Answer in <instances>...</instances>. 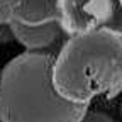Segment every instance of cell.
<instances>
[{"label": "cell", "mask_w": 122, "mask_h": 122, "mask_svg": "<svg viewBox=\"0 0 122 122\" xmlns=\"http://www.w3.org/2000/svg\"><path fill=\"white\" fill-rule=\"evenodd\" d=\"M78 122H115L109 114L105 112H98V110H86L83 114V117Z\"/></svg>", "instance_id": "cell-6"}, {"label": "cell", "mask_w": 122, "mask_h": 122, "mask_svg": "<svg viewBox=\"0 0 122 122\" xmlns=\"http://www.w3.org/2000/svg\"><path fill=\"white\" fill-rule=\"evenodd\" d=\"M9 20H12L10 9H9V5L4 2V0H0V27L4 24H9Z\"/></svg>", "instance_id": "cell-7"}, {"label": "cell", "mask_w": 122, "mask_h": 122, "mask_svg": "<svg viewBox=\"0 0 122 122\" xmlns=\"http://www.w3.org/2000/svg\"><path fill=\"white\" fill-rule=\"evenodd\" d=\"M54 56L25 51L0 73V122H78L88 105L68 102L53 85Z\"/></svg>", "instance_id": "cell-2"}, {"label": "cell", "mask_w": 122, "mask_h": 122, "mask_svg": "<svg viewBox=\"0 0 122 122\" xmlns=\"http://www.w3.org/2000/svg\"><path fill=\"white\" fill-rule=\"evenodd\" d=\"M120 114H122V102H120Z\"/></svg>", "instance_id": "cell-8"}, {"label": "cell", "mask_w": 122, "mask_h": 122, "mask_svg": "<svg viewBox=\"0 0 122 122\" xmlns=\"http://www.w3.org/2000/svg\"><path fill=\"white\" fill-rule=\"evenodd\" d=\"M10 9L12 20L37 25L58 19L56 0H4Z\"/></svg>", "instance_id": "cell-5"}, {"label": "cell", "mask_w": 122, "mask_h": 122, "mask_svg": "<svg viewBox=\"0 0 122 122\" xmlns=\"http://www.w3.org/2000/svg\"><path fill=\"white\" fill-rule=\"evenodd\" d=\"M53 85L80 105L115 98L122 92V37L107 30L71 36L54 58Z\"/></svg>", "instance_id": "cell-1"}, {"label": "cell", "mask_w": 122, "mask_h": 122, "mask_svg": "<svg viewBox=\"0 0 122 122\" xmlns=\"http://www.w3.org/2000/svg\"><path fill=\"white\" fill-rule=\"evenodd\" d=\"M119 2H120V5H122V0H119Z\"/></svg>", "instance_id": "cell-9"}, {"label": "cell", "mask_w": 122, "mask_h": 122, "mask_svg": "<svg viewBox=\"0 0 122 122\" xmlns=\"http://www.w3.org/2000/svg\"><path fill=\"white\" fill-rule=\"evenodd\" d=\"M61 30L78 36L107 30L122 37V5L119 0H56Z\"/></svg>", "instance_id": "cell-3"}, {"label": "cell", "mask_w": 122, "mask_h": 122, "mask_svg": "<svg viewBox=\"0 0 122 122\" xmlns=\"http://www.w3.org/2000/svg\"><path fill=\"white\" fill-rule=\"evenodd\" d=\"M7 25L10 34L29 51L49 48L61 37V32H63L58 19L44 24H37V25H27L17 20H9Z\"/></svg>", "instance_id": "cell-4"}]
</instances>
